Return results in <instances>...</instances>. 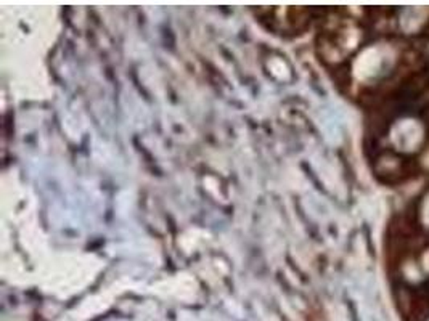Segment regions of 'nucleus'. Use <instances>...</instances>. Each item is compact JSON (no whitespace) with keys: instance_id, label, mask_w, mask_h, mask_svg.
I'll return each mask as SVG.
<instances>
[{"instance_id":"2","label":"nucleus","mask_w":429,"mask_h":321,"mask_svg":"<svg viewBox=\"0 0 429 321\" xmlns=\"http://www.w3.org/2000/svg\"><path fill=\"white\" fill-rule=\"evenodd\" d=\"M380 63L381 58L378 50L375 49L366 50L365 54L360 55L357 65H355V74H357L360 79H366V77L375 76L380 69Z\"/></svg>"},{"instance_id":"4","label":"nucleus","mask_w":429,"mask_h":321,"mask_svg":"<svg viewBox=\"0 0 429 321\" xmlns=\"http://www.w3.org/2000/svg\"><path fill=\"white\" fill-rule=\"evenodd\" d=\"M423 215H425V222L429 225V196L425 201V209H423Z\"/></svg>"},{"instance_id":"3","label":"nucleus","mask_w":429,"mask_h":321,"mask_svg":"<svg viewBox=\"0 0 429 321\" xmlns=\"http://www.w3.org/2000/svg\"><path fill=\"white\" fill-rule=\"evenodd\" d=\"M426 15V10L423 8H408L405 10L404 17H402V26L407 31H413L416 29L418 26H420V23L423 22V18H425Z\"/></svg>"},{"instance_id":"1","label":"nucleus","mask_w":429,"mask_h":321,"mask_svg":"<svg viewBox=\"0 0 429 321\" xmlns=\"http://www.w3.org/2000/svg\"><path fill=\"white\" fill-rule=\"evenodd\" d=\"M392 142L402 151H413L420 147L423 140V129L415 121H402L392 129Z\"/></svg>"}]
</instances>
